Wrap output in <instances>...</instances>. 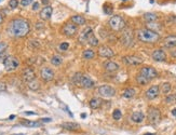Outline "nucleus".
I'll return each mask as SVG.
<instances>
[{
	"mask_svg": "<svg viewBox=\"0 0 176 135\" xmlns=\"http://www.w3.org/2000/svg\"><path fill=\"white\" fill-rule=\"evenodd\" d=\"M30 26L29 23L24 19H15L11 21L9 27H8V32L11 36L16 38L25 37L26 35L29 32Z\"/></svg>",
	"mask_w": 176,
	"mask_h": 135,
	"instance_id": "obj_1",
	"label": "nucleus"
},
{
	"mask_svg": "<svg viewBox=\"0 0 176 135\" xmlns=\"http://www.w3.org/2000/svg\"><path fill=\"white\" fill-rule=\"evenodd\" d=\"M137 39L145 43H154L160 40V35L148 28H141L137 32Z\"/></svg>",
	"mask_w": 176,
	"mask_h": 135,
	"instance_id": "obj_2",
	"label": "nucleus"
},
{
	"mask_svg": "<svg viewBox=\"0 0 176 135\" xmlns=\"http://www.w3.org/2000/svg\"><path fill=\"white\" fill-rule=\"evenodd\" d=\"M108 24H109L110 28L112 30H115V32H120V30L124 29V27H125V21L120 15H114V16H111L109 19Z\"/></svg>",
	"mask_w": 176,
	"mask_h": 135,
	"instance_id": "obj_3",
	"label": "nucleus"
},
{
	"mask_svg": "<svg viewBox=\"0 0 176 135\" xmlns=\"http://www.w3.org/2000/svg\"><path fill=\"white\" fill-rule=\"evenodd\" d=\"M3 65L7 71H14L20 66V62L14 56H7L3 61Z\"/></svg>",
	"mask_w": 176,
	"mask_h": 135,
	"instance_id": "obj_4",
	"label": "nucleus"
},
{
	"mask_svg": "<svg viewBox=\"0 0 176 135\" xmlns=\"http://www.w3.org/2000/svg\"><path fill=\"white\" fill-rule=\"evenodd\" d=\"M147 118H148L149 122L152 124H157L159 121L161 120V113L158 108L156 107H150L148 109V113H147Z\"/></svg>",
	"mask_w": 176,
	"mask_h": 135,
	"instance_id": "obj_5",
	"label": "nucleus"
},
{
	"mask_svg": "<svg viewBox=\"0 0 176 135\" xmlns=\"http://www.w3.org/2000/svg\"><path fill=\"white\" fill-rule=\"evenodd\" d=\"M78 32H79L78 30V26L75 25L72 22H67L66 24H64V26L62 28L63 35H65L67 37H74L75 35H77Z\"/></svg>",
	"mask_w": 176,
	"mask_h": 135,
	"instance_id": "obj_6",
	"label": "nucleus"
},
{
	"mask_svg": "<svg viewBox=\"0 0 176 135\" xmlns=\"http://www.w3.org/2000/svg\"><path fill=\"white\" fill-rule=\"evenodd\" d=\"M139 74H141V76H144L146 79H148L149 81L158 77V71L156 70V68H154V67H151V66L141 67V70H139Z\"/></svg>",
	"mask_w": 176,
	"mask_h": 135,
	"instance_id": "obj_7",
	"label": "nucleus"
},
{
	"mask_svg": "<svg viewBox=\"0 0 176 135\" xmlns=\"http://www.w3.org/2000/svg\"><path fill=\"white\" fill-rule=\"evenodd\" d=\"M97 93L102 96V97L111 98L116 95V90L110 86H101L97 89Z\"/></svg>",
	"mask_w": 176,
	"mask_h": 135,
	"instance_id": "obj_8",
	"label": "nucleus"
},
{
	"mask_svg": "<svg viewBox=\"0 0 176 135\" xmlns=\"http://www.w3.org/2000/svg\"><path fill=\"white\" fill-rule=\"evenodd\" d=\"M122 62L128 66H137V65L143 64L144 59L136 55H127L122 57Z\"/></svg>",
	"mask_w": 176,
	"mask_h": 135,
	"instance_id": "obj_9",
	"label": "nucleus"
},
{
	"mask_svg": "<svg viewBox=\"0 0 176 135\" xmlns=\"http://www.w3.org/2000/svg\"><path fill=\"white\" fill-rule=\"evenodd\" d=\"M54 76H55L54 71H53L52 68H50V67H42L41 70H40V77L45 82H49V81L53 80Z\"/></svg>",
	"mask_w": 176,
	"mask_h": 135,
	"instance_id": "obj_10",
	"label": "nucleus"
},
{
	"mask_svg": "<svg viewBox=\"0 0 176 135\" xmlns=\"http://www.w3.org/2000/svg\"><path fill=\"white\" fill-rule=\"evenodd\" d=\"M120 41H121V43L123 44L124 47H131L132 44H133V34H132V30L131 29L124 30Z\"/></svg>",
	"mask_w": 176,
	"mask_h": 135,
	"instance_id": "obj_11",
	"label": "nucleus"
},
{
	"mask_svg": "<svg viewBox=\"0 0 176 135\" xmlns=\"http://www.w3.org/2000/svg\"><path fill=\"white\" fill-rule=\"evenodd\" d=\"M22 78L26 83H28V82H30L32 80H35L36 79L35 70L32 67H26L22 73Z\"/></svg>",
	"mask_w": 176,
	"mask_h": 135,
	"instance_id": "obj_12",
	"label": "nucleus"
},
{
	"mask_svg": "<svg viewBox=\"0 0 176 135\" xmlns=\"http://www.w3.org/2000/svg\"><path fill=\"white\" fill-rule=\"evenodd\" d=\"M98 54L99 56L104 57V59H111L115 56V52L107 46H101L98 48Z\"/></svg>",
	"mask_w": 176,
	"mask_h": 135,
	"instance_id": "obj_13",
	"label": "nucleus"
},
{
	"mask_svg": "<svg viewBox=\"0 0 176 135\" xmlns=\"http://www.w3.org/2000/svg\"><path fill=\"white\" fill-rule=\"evenodd\" d=\"M79 86H81V88H85V89H91L95 86V82L92 80L89 76H87V75H82L81 79H80Z\"/></svg>",
	"mask_w": 176,
	"mask_h": 135,
	"instance_id": "obj_14",
	"label": "nucleus"
},
{
	"mask_svg": "<svg viewBox=\"0 0 176 135\" xmlns=\"http://www.w3.org/2000/svg\"><path fill=\"white\" fill-rule=\"evenodd\" d=\"M159 94H160V89H159V86H151L146 91L145 95H146V97L148 98V100H154V98L158 97Z\"/></svg>",
	"mask_w": 176,
	"mask_h": 135,
	"instance_id": "obj_15",
	"label": "nucleus"
},
{
	"mask_svg": "<svg viewBox=\"0 0 176 135\" xmlns=\"http://www.w3.org/2000/svg\"><path fill=\"white\" fill-rule=\"evenodd\" d=\"M151 57L156 62H164L166 59V53L164 52V50L157 49L151 53Z\"/></svg>",
	"mask_w": 176,
	"mask_h": 135,
	"instance_id": "obj_16",
	"label": "nucleus"
},
{
	"mask_svg": "<svg viewBox=\"0 0 176 135\" xmlns=\"http://www.w3.org/2000/svg\"><path fill=\"white\" fill-rule=\"evenodd\" d=\"M163 47L168 48V49H173L176 47V36L175 35H171L168 36L163 39Z\"/></svg>",
	"mask_w": 176,
	"mask_h": 135,
	"instance_id": "obj_17",
	"label": "nucleus"
},
{
	"mask_svg": "<svg viewBox=\"0 0 176 135\" xmlns=\"http://www.w3.org/2000/svg\"><path fill=\"white\" fill-rule=\"evenodd\" d=\"M52 7H50V5H47V7H45L42 9V10L40 11V19L43 21H48L51 19V16H52Z\"/></svg>",
	"mask_w": 176,
	"mask_h": 135,
	"instance_id": "obj_18",
	"label": "nucleus"
},
{
	"mask_svg": "<svg viewBox=\"0 0 176 135\" xmlns=\"http://www.w3.org/2000/svg\"><path fill=\"white\" fill-rule=\"evenodd\" d=\"M104 68L108 73H115V71L119 70L120 66L114 61H106L104 63Z\"/></svg>",
	"mask_w": 176,
	"mask_h": 135,
	"instance_id": "obj_19",
	"label": "nucleus"
},
{
	"mask_svg": "<svg viewBox=\"0 0 176 135\" xmlns=\"http://www.w3.org/2000/svg\"><path fill=\"white\" fill-rule=\"evenodd\" d=\"M92 32H93V30H92L91 27H89V26L85 27V29L80 32L79 38H78V40H79L80 43H85V42H87V39H88V36H89Z\"/></svg>",
	"mask_w": 176,
	"mask_h": 135,
	"instance_id": "obj_20",
	"label": "nucleus"
},
{
	"mask_svg": "<svg viewBox=\"0 0 176 135\" xmlns=\"http://www.w3.org/2000/svg\"><path fill=\"white\" fill-rule=\"evenodd\" d=\"M144 119H145V115H144V113H141V111H135V113H133L131 116V120L135 123L143 122Z\"/></svg>",
	"mask_w": 176,
	"mask_h": 135,
	"instance_id": "obj_21",
	"label": "nucleus"
},
{
	"mask_svg": "<svg viewBox=\"0 0 176 135\" xmlns=\"http://www.w3.org/2000/svg\"><path fill=\"white\" fill-rule=\"evenodd\" d=\"M70 22H72L75 25H77V26H81V25H85L87 23V20L82 15H74L70 19Z\"/></svg>",
	"mask_w": 176,
	"mask_h": 135,
	"instance_id": "obj_22",
	"label": "nucleus"
},
{
	"mask_svg": "<svg viewBox=\"0 0 176 135\" xmlns=\"http://www.w3.org/2000/svg\"><path fill=\"white\" fill-rule=\"evenodd\" d=\"M159 89H160V92H161L162 94L169 95L170 92H171V90H172V86L170 82H163L161 86H159Z\"/></svg>",
	"mask_w": 176,
	"mask_h": 135,
	"instance_id": "obj_23",
	"label": "nucleus"
},
{
	"mask_svg": "<svg viewBox=\"0 0 176 135\" xmlns=\"http://www.w3.org/2000/svg\"><path fill=\"white\" fill-rule=\"evenodd\" d=\"M95 55H96V53L93 49H87L82 53V57L85 59H95Z\"/></svg>",
	"mask_w": 176,
	"mask_h": 135,
	"instance_id": "obj_24",
	"label": "nucleus"
},
{
	"mask_svg": "<svg viewBox=\"0 0 176 135\" xmlns=\"http://www.w3.org/2000/svg\"><path fill=\"white\" fill-rule=\"evenodd\" d=\"M87 42L91 46V47H96V46H98V39H97L96 37H95V35L93 34V32H91V34L88 36V39H87Z\"/></svg>",
	"mask_w": 176,
	"mask_h": 135,
	"instance_id": "obj_25",
	"label": "nucleus"
},
{
	"mask_svg": "<svg viewBox=\"0 0 176 135\" xmlns=\"http://www.w3.org/2000/svg\"><path fill=\"white\" fill-rule=\"evenodd\" d=\"M101 105H102V100L98 97L92 98L91 101H90V107H91L92 109H98V108L101 107Z\"/></svg>",
	"mask_w": 176,
	"mask_h": 135,
	"instance_id": "obj_26",
	"label": "nucleus"
},
{
	"mask_svg": "<svg viewBox=\"0 0 176 135\" xmlns=\"http://www.w3.org/2000/svg\"><path fill=\"white\" fill-rule=\"evenodd\" d=\"M63 128L66 129V130H69V131H78L80 129V127H79V124H77V123L66 122L63 124Z\"/></svg>",
	"mask_w": 176,
	"mask_h": 135,
	"instance_id": "obj_27",
	"label": "nucleus"
},
{
	"mask_svg": "<svg viewBox=\"0 0 176 135\" xmlns=\"http://www.w3.org/2000/svg\"><path fill=\"white\" fill-rule=\"evenodd\" d=\"M21 124L26 127V128H39L40 123L36 122V121H28V120H22Z\"/></svg>",
	"mask_w": 176,
	"mask_h": 135,
	"instance_id": "obj_28",
	"label": "nucleus"
},
{
	"mask_svg": "<svg viewBox=\"0 0 176 135\" xmlns=\"http://www.w3.org/2000/svg\"><path fill=\"white\" fill-rule=\"evenodd\" d=\"M144 19L148 23L156 22V21L158 20V15H157L156 13H145V14H144Z\"/></svg>",
	"mask_w": 176,
	"mask_h": 135,
	"instance_id": "obj_29",
	"label": "nucleus"
},
{
	"mask_svg": "<svg viewBox=\"0 0 176 135\" xmlns=\"http://www.w3.org/2000/svg\"><path fill=\"white\" fill-rule=\"evenodd\" d=\"M135 95V90L132 88L130 89H127V90H124L123 92H122V96H123L124 98H132L133 96Z\"/></svg>",
	"mask_w": 176,
	"mask_h": 135,
	"instance_id": "obj_30",
	"label": "nucleus"
},
{
	"mask_svg": "<svg viewBox=\"0 0 176 135\" xmlns=\"http://www.w3.org/2000/svg\"><path fill=\"white\" fill-rule=\"evenodd\" d=\"M27 86H28V88L32 90V91H38L40 89V83L38 82L37 80H32V81H30V82H28L27 83Z\"/></svg>",
	"mask_w": 176,
	"mask_h": 135,
	"instance_id": "obj_31",
	"label": "nucleus"
},
{
	"mask_svg": "<svg viewBox=\"0 0 176 135\" xmlns=\"http://www.w3.org/2000/svg\"><path fill=\"white\" fill-rule=\"evenodd\" d=\"M63 63V59L60 55H53L52 59H51V64L54 65V66H60Z\"/></svg>",
	"mask_w": 176,
	"mask_h": 135,
	"instance_id": "obj_32",
	"label": "nucleus"
},
{
	"mask_svg": "<svg viewBox=\"0 0 176 135\" xmlns=\"http://www.w3.org/2000/svg\"><path fill=\"white\" fill-rule=\"evenodd\" d=\"M136 81H137V83L141 84V86H146L147 83H149V80H148V79H146L144 76H141V74H137Z\"/></svg>",
	"mask_w": 176,
	"mask_h": 135,
	"instance_id": "obj_33",
	"label": "nucleus"
},
{
	"mask_svg": "<svg viewBox=\"0 0 176 135\" xmlns=\"http://www.w3.org/2000/svg\"><path fill=\"white\" fill-rule=\"evenodd\" d=\"M81 76H82L81 73H76V74H74V76H72V78H71L72 84H75V86H79V82H80V79H81Z\"/></svg>",
	"mask_w": 176,
	"mask_h": 135,
	"instance_id": "obj_34",
	"label": "nucleus"
},
{
	"mask_svg": "<svg viewBox=\"0 0 176 135\" xmlns=\"http://www.w3.org/2000/svg\"><path fill=\"white\" fill-rule=\"evenodd\" d=\"M166 104H176V95L175 94H169L165 97Z\"/></svg>",
	"mask_w": 176,
	"mask_h": 135,
	"instance_id": "obj_35",
	"label": "nucleus"
},
{
	"mask_svg": "<svg viewBox=\"0 0 176 135\" xmlns=\"http://www.w3.org/2000/svg\"><path fill=\"white\" fill-rule=\"evenodd\" d=\"M112 118L115 120H120L122 118V113L120 109H115L114 113H112Z\"/></svg>",
	"mask_w": 176,
	"mask_h": 135,
	"instance_id": "obj_36",
	"label": "nucleus"
},
{
	"mask_svg": "<svg viewBox=\"0 0 176 135\" xmlns=\"http://www.w3.org/2000/svg\"><path fill=\"white\" fill-rule=\"evenodd\" d=\"M18 5V0H10L9 1V8L10 9H12V10H14V9H16Z\"/></svg>",
	"mask_w": 176,
	"mask_h": 135,
	"instance_id": "obj_37",
	"label": "nucleus"
},
{
	"mask_svg": "<svg viewBox=\"0 0 176 135\" xmlns=\"http://www.w3.org/2000/svg\"><path fill=\"white\" fill-rule=\"evenodd\" d=\"M68 48H69V44L67 43V42H62V43L58 46V49H60L61 51H67Z\"/></svg>",
	"mask_w": 176,
	"mask_h": 135,
	"instance_id": "obj_38",
	"label": "nucleus"
},
{
	"mask_svg": "<svg viewBox=\"0 0 176 135\" xmlns=\"http://www.w3.org/2000/svg\"><path fill=\"white\" fill-rule=\"evenodd\" d=\"M32 1H34V0H21V5H22L23 7H27V5H29Z\"/></svg>",
	"mask_w": 176,
	"mask_h": 135,
	"instance_id": "obj_39",
	"label": "nucleus"
},
{
	"mask_svg": "<svg viewBox=\"0 0 176 135\" xmlns=\"http://www.w3.org/2000/svg\"><path fill=\"white\" fill-rule=\"evenodd\" d=\"M5 49H7V43L5 42H0V54L3 53Z\"/></svg>",
	"mask_w": 176,
	"mask_h": 135,
	"instance_id": "obj_40",
	"label": "nucleus"
},
{
	"mask_svg": "<svg viewBox=\"0 0 176 135\" xmlns=\"http://www.w3.org/2000/svg\"><path fill=\"white\" fill-rule=\"evenodd\" d=\"M168 22L172 23V24H176V16L175 15H171V16L168 17Z\"/></svg>",
	"mask_w": 176,
	"mask_h": 135,
	"instance_id": "obj_41",
	"label": "nucleus"
},
{
	"mask_svg": "<svg viewBox=\"0 0 176 135\" xmlns=\"http://www.w3.org/2000/svg\"><path fill=\"white\" fill-rule=\"evenodd\" d=\"M39 9V2H34V5H32V10L36 11Z\"/></svg>",
	"mask_w": 176,
	"mask_h": 135,
	"instance_id": "obj_42",
	"label": "nucleus"
},
{
	"mask_svg": "<svg viewBox=\"0 0 176 135\" xmlns=\"http://www.w3.org/2000/svg\"><path fill=\"white\" fill-rule=\"evenodd\" d=\"M5 84H2V83H0V92L5 91Z\"/></svg>",
	"mask_w": 176,
	"mask_h": 135,
	"instance_id": "obj_43",
	"label": "nucleus"
},
{
	"mask_svg": "<svg viewBox=\"0 0 176 135\" xmlns=\"http://www.w3.org/2000/svg\"><path fill=\"white\" fill-rule=\"evenodd\" d=\"M2 22H3V15H2V12L0 11V25L2 24Z\"/></svg>",
	"mask_w": 176,
	"mask_h": 135,
	"instance_id": "obj_44",
	"label": "nucleus"
},
{
	"mask_svg": "<svg viewBox=\"0 0 176 135\" xmlns=\"http://www.w3.org/2000/svg\"><path fill=\"white\" fill-rule=\"evenodd\" d=\"M42 121H43V122H51V121H52V119H51V118H45V119H42Z\"/></svg>",
	"mask_w": 176,
	"mask_h": 135,
	"instance_id": "obj_45",
	"label": "nucleus"
},
{
	"mask_svg": "<svg viewBox=\"0 0 176 135\" xmlns=\"http://www.w3.org/2000/svg\"><path fill=\"white\" fill-rule=\"evenodd\" d=\"M172 115H173L174 117H176V108H174V109H172Z\"/></svg>",
	"mask_w": 176,
	"mask_h": 135,
	"instance_id": "obj_46",
	"label": "nucleus"
},
{
	"mask_svg": "<svg viewBox=\"0 0 176 135\" xmlns=\"http://www.w3.org/2000/svg\"><path fill=\"white\" fill-rule=\"evenodd\" d=\"M25 115H36L35 113H32V111H26L25 113Z\"/></svg>",
	"mask_w": 176,
	"mask_h": 135,
	"instance_id": "obj_47",
	"label": "nucleus"
},
{
	"mask_svg": "<svg viewBox=\"0 0 176 135\" xmlns=\"http://www.w3.org/2000/svg\"><path fill=\"white\" fill-rule=\"evenodd\" d=\"M14 118H15L14 115H12V116H10V117H9V119H14Z\"/></svg>",
	"mask_w": 176,
	"mask_h": 135,
	"instance_id": "obj_48",
	"label": "nucleus"
},
{
	"mask_svg": "<svg viewBox=\"0 0 176 135\" xmlns=\"http://www.w3.org/2000/svg\"><path fill=\"white\" fill-rule=\"evenodd\" d=\"M144 135H156V134H154V133H146V134H144Z\"/></svg>",
	"mask_w": 176,
	"mask_h": 135,
	"instance_id": "obj_49",
	"label": "nucleus"
},
{
	"mask_svg": "<svg viewBox=\"0 0 176 135\" xmlns=\"http://www.w3.org/2000/svg\"><path fill=\"white\" fill-rule=\"evenodd\" d=\"M2 1H3V0H0V2H2Z\"/></svg>",
	"mask_w": 176,
	"mask_h": 135,
	"instance_id": "obj_50",
	"label": "nucleus"
},
{
	"mask_svg": "<svg viewBox=\"0 0 176 135\" xmlns=\"http://www.w3.org/2000/svg\"><path fill=\"white\" fill-rule=\"evenodd\" d=\"M16 135H23V134H16Z\"/></svg>",
	"mask_w": 176,
	"mask_h": 135,
	"instance_id": "obj_51",
	"label": "nucleus"
}]
</instances>
